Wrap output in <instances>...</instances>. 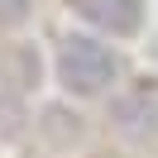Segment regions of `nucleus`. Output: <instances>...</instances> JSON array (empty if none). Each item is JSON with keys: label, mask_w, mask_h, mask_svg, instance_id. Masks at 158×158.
I'll return each instance as SVG.
<instances>
[{"label": "nucleus", "mask_w": 158, "mask_h": 158, "mask_svg": "<svg viewBox=\"0 0 158 158\" xmlns=\"http://www.w3.org/2000/svg\"><path fill=\"white\" fill-rule=\"evenodd\" d=\"M77 15L96 29L115 34V39H129V34L144 24V0H72Z\"/></svg>", "instance_id": "nucleus-3"}, {"label": "nucleus", "mask_w": 158, "mask_h": 158, "mask_svg": "<svg viewBox=\"0 0 158 158\" xmlns=\"http://www.w3.org/2000/svg\"><path fill=\"white\" fill-rule=\"evenodd\" d=\"M29 10H34V0H0V24H19V19H29Z\"/></svg>", "instance_id": "nucleus-6"}, {"label": "nucleus", "mask_w": 158, "mask_h": 158, "mask_svg": "<svg viewBox=\"0 0 158 158\" xmlns=\"http://www.w3.org/2000/svg\"><path fill=\"white\" fill-rule=\"evenodd\" d=\"M39 129H43V139H48L53 148H72V144H81V134H86L81 115L67 110V106H48L43 120H39Z\"/></svg>", "instance_id": "nucleus-4"}, {"label": "nucleus", "mask_w": 158, "mask_h": 158, "mask_svg": "<svg viewBox=\"0 0 158 158\" xmlns=\"http://www.w3.org/2000/svg\"><path fill=\"white\" fill-rule=\"evenodd\" d=\"M110 125L129 139V144H158V81L125 91L110 101Z\"/></svg>", "instance_id": "nucleus-2"}, {"label": "nucleus", "mask_w": 158, "mask_h": 158, "mask_svg": "<svg viewBox=\"0 0 158 158\" xmlns=\"http://www.w3.org/2000/svg\"><path fill=\"white\" fill-rule=\"evenodd\" d=\"M120 62L106 43L86 39V34H67L58 43V77L72 96H101V91L115 81Z\"/></svg>", "instance_id": "nucleus-1"}, {"label": "nucleus", "mask_w": 158, "mask_h": 158, "mask_svg": "<svg viewBox=\"0 0 158 158\" xmlns=\"http://www.w3.org/2000/svg\"><path fill=\"white\" fill-rule=\"evenodd\" d=\"M0 72H5V81H10L15 91L39 86V53H34V43H15V48L5 53V62H0Z\"/></svg>", "instance_id": "nucleus-5"}]
</instances>
